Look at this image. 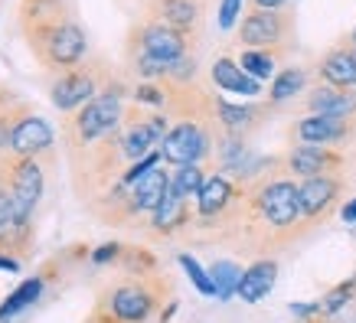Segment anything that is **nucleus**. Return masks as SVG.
Wrapping results in <instances>:
<instances>
[{"label": "nucleus", "instance_id": "obj_1", "mask_svg": "<svg viewBox=\"0 0 356 323\" xmlns=\"http://www.w3.org/2000/svg\"><path fill=\"white\" fill-rule=\"evenodd\" d=\"M167 301H173V281L163 271L144 278L121 274L95 294V307L108 310L121 323H151L154 317H161V307H167Z\"/></svg>", "mask_w": 356, "mask_h": 323}, {"label": "nucleus", "instance_id": "obj_5", "mask_svg": "<svg viewBox=\"0 0 356 323\" xmlns=\"http://www.w3.org/2000/svg\"><path fill=\"white\" fill-rule=\"evenodd\" d=\"M56 160H59V151L46 154V157H30V160H13L7 170L0 173L10 183L13 219H20V222H36L40 219Z\"/></svg>", "mask_w": 356, "mask_h": 323}, {"label": "nucleus", "instance_id": "obj_17", "mask_svg": "<svg viewBox=\"0 0 356 323\" xmlns=\"http://www.w3.org/2000/svg\"><path fill=\"white\" fill-rule=\"evenodd\" d=\"M72 20H76V0H20V7H17L20 33Z\"/></svg>", "mask_w": 356, "mask_h": 323}, {"label": "nucleus", "instance_id": "obj_25", "mask_svg": "<svg viewBox=\"0 0 356 323\" xmlns=\"http://www.w3.org/2000/svg\"><path fill=\"white\" fill-rule=\"evenodd\" d=\"M238 65L245 69V76H252L255 82H271L278 76V59L271 53H261V49H238Z\"/></svg>", "mask_w": 356, "mask_h": 323}, {"label": "nucleus", "instance_id": "obj_23", "mask_svg": "<svg viewBox=\"0 0 356 323\" xmlns=\"http://www.w3.org/2000/svg\"><path fill=\"white\" fill-rule=\"evenodd\" d=\"M206 271H209V278H213V284H216V297H219V301L236 297L238 278H242V271H245L236 258H213V265H209Z\"/></svg>", "mask_w": 356, "mask_h": 323}, {"label": "nucleus", "instance_id": "obj_8", "mask_svg": "<svg viewBox=\"0 0 356 323\" xmlns=\"http://www.w3.org/2000/svg\"><path fill=\"white\" fill-rule=\"evenodd\" d=\"M278 108L268 105L265 98L259 101H232V98L213 92V118H216V131L219 134H229V138L238 140H252L259 134L268 118Z\"/></svg>", "mask_w": 356, "mask_h": 323}, {"label": "nucleus", "instance_id": "obj_34", "mask_svg": "<svg viewBox=\"0 0 356 323\" xmlns=\"http://www.w3.org/2000/svg\"><path fill=\"white\" fill-rule=\"evenodd\" d=\"M20 268V261H13L10 255H3V251H0V271H17Z\"/></svg>", "mask_w": 356, "mask_h": 323}, {"label": "nucleus", "instance_id": "obj_4", "mask_svg": "<svg viewBox=\"0 0 356 323\" xmlns=\"http://www.w3.org/2000/svg\"><path fill=\"white\" fill-rule=\"evenodd\" d=\"M118 76H121V69H115L108 59L88 56L82 65H76V69H69V72L53 78L49 101H53V108L59 115H72L79 108H86L88 101H95Z\"/></svg>", "mask_w": 356, "mask_h": 323}, {"label": "nucleus", "instance_id": "obj_16", "mask_svg": "<svg viewBox=\"0 0 356 323\" xmlns=\"http://www.w3.org/2000/svg\"><path fill=\"white\" fill-rule=\"evenodd\" d=\"M314 69V82H324V85L334 88H356V49L350 46V40H340L327 49Z\"/></svg>", "mask_w": 356, "mask_h": 323}, {"label": "nucleus", "instance_id": "obj_36", "mask_svg": "<svg viewBox=\"0 0 356 323\" xmlns=\"http://www.w3.org/2000/svg\"><path fill=\"white\" fill-rule=\"evenodd\" d=\"M346 40H350V46H353V49H356V30L350 33V36H346Z\"/></svg>", "mask_w": 356, "mask_h": 323}, {"label": "nucleus", "instance_id": "obj_12", "mask_svg": "<svg viewBox=\"0 0 356 323\" xmlns=\"http://www.w3.org/2000/svg\"><path fill=\"white\" fill-rule=\"evenodd\" d=\"M59 151V138H56L53 124L36 115L33 101H26L20 111V118L13 124L10 138V154L13 160H30V157H46V154Z\"/></svg>", "mask_w": 356, "mask_h": 323}, {"label": "nucleus", "instance_id": "obj_26", "mask_svg": "<svg viewBox=\"0 0 356 323\" xmlns=\"http://www.w3.org/2000/svg\"><path fill=\"white\" fill-rule=\"evenodd\" d=\"M177 265L186 271V278L193 281V288L203 294V297H216V284H213V278H209V271H206L190 251H177Z\"/></svg>", "mask_w": 356, "mask_h": 323}, {"label": "nucleus", "instance_id": "obj_3", "mask_svg": "<svg viewBox=\"0 0 356 323\" xmlns=\"http://www.w3.org/2000/svg\"><path fill=\"white\" fill-rule=\"evenodd\" d=\"M23 43L36 59V65L53 72V76H63V72L76 69L88 59V33L82 30L79 20L23 30Z\"/></svg>", "mask_w": 356, "mask_h": 323}, {"label": "nucleus", "instance_id": "obj_6", "mask_svg": "<svg viewBox=\"0 0 356 323\" xmlns=\"http://www.w3.org/2000/svg\"><path fill=\"white\" fill-rule=\"evenodd\" d=\"M213 151H216V128L206 121H177L170 124L167 138L161 144V160L167 167H190L203 163L213 167Z\"/></svg>", "mask_w": 356, "mask_h": 323}, {"label": "nucleus", "instance_id": "obj_27", "mask_svg": "<svg viewBox=\"0 0 356 323\" xmlns=\"http://www.w3.org/2000/svg\"><path fill=\"white\" fill-rule=\"evenodd\" d=\"M353 297H356V278H350V281H343V284L330 288V291L324 294V301H317V304H321V313H324V317H337Z\"/></svg>", "mask_w": 356, "mask_h": 323}, {"label": "nucleus", "instance_id": "obj_31", "mask_svg": "<svg viewBox=\"0 0 356 323\" xmlns=\"http://www.w3.org/2000/svg\"><path fill=\"white\" fill-rule=\"evenodd\" d=\"M248 7H255V10H288L291 0H248Z\"/></svg>", "mask_w": 356, "mask_h": 323}, {"label": "nucleus", "instance_id": "obj_30", "mask_svg": "<svg viewBox=\"0 0 356 323\" xmlns=\"http://www.w3.org/2000/svg\"><path fill=\"white\" fill-rule=\"evenodd\" d=\"M13 219V196H10V183L0 176V229Z\"/></svg>", "mask_w": 356, "mask_h": 323}, {"label": "nucleus", "instance_id": "obj_2", "mask_svg": "<svg viewBox=\"0 0 356 323\" xmlns=\"http://www.w3.org/2000/svg\"><path fill=\"white\" fill-rule=\"evenodd\" d=\"M238 49H261L271 53L278 63H288L298 53V17L294 10H255L245 7L236 26Z\"/></svg>", "mask_w": 356, "mask_h": 323}, {"label": "nucleus", "instance_id": "obj_7", "mask_svg": "<svg viewBox=\"0 0 356 323\" xmlns=\"http://www.w3.org/2000/svg\"><path fill=\"white\" fill-rule=\"evenodd\" d=\"M350 190L340 176H314V180H298V199H301V229L304 238H311L317 229H324L334 213L346 203L343 196Z\"/></svg>", "mask_w": 356, "mask_h": 323}, {"label": "nucleus", "instance_id": "obj_35", "mask_svg": "<svg viewBox=\"0 0 356 323\" xmlns=\"http://www.w3.org/2000/svg\"><path fill=\"white\" fill-rule=\"evenodd\" d=\"M298 323H337L334 317H324V313H317V317H307V320H298Z\"/></svg>", "mask_w": 356, "mask_h": 323}, {"label": "nucleus", "instance_id": "obj_14", "mask_svg": "<svg viewBox=\"0 0 356 323\" xmlns=\"http://www.w3.org/2000/svg\"><path fill=\"white\" fill-rule=\"evenodd\" d=\"M294 111L301 115H327V118H356V88H334L314 82L298 101Z\"/></svg>", "mask_w": 356, "mask_h": 323}, {"label": "nucleus", "instance_id": "obj_10", "mask_svg": "<svg viewBox=\"0 0 356 323\" xmlns=\"http://www.w3.org/2000/svg\"><path fill=\"white\" fill-rule=\"evenodd\" d=\"M209 3L213 0H140V20L163 23L196 43H203Z\"/></svg>", "mask_w": 356, "mask_h": 323}, {"label": "nucleus", "instance_id": "obj_33", "mask_svg": "<svg viewBox=\"0 0 356 323\" xmlns=\"http://www.w3.org/2000/svg\"><path fill=\"white\" fill-rule=\"evenodd\" d=\"M340 219H343L346 226H356V196H350V199L340 206Z\"/></svg>", "mask_w": 356, "mask_h": 323}, {"label": "nucleus", "instance_id": "obj_28", "mask_svg": "<svg viewBox=\"0 0 356 323\" xmlns=\"http://www.w3.org/2000/svg\"><path fill=\"white\" fill-rule=\"evenodd\" d=\"M242 3L245 0H219V30H232L242 20Z\"/></svg>", "mask_w": 356, "mask_h": 323}, {"label": "nucleus", "instance_id": "obj_15", "mask_svg": "<svg viewBox=\"0 0 356 323\" xmlns=\"http://www.w3.org/2000/svg\"><path fill=\"white\" fill-rule=\"evenodd\" d=\"M209 85L216 88V92H226V95H242V101H259V98H265L261 82L245 76V69L238 65V59L232 53H219L216 59L209 63Z\"/></svg>", "mask_w": 356, "mask_h": 323}, {"label": "nucleus", "instance_id": "obj_19", "mask_svg": "<svg viewBox=\"0 0 356 323\" xmlns=\"http://www.w3.org/2000/svg\"><path fill=\"white\" fill-rule=\"evenodd\" d=\"M275 281H278V258H255L252 265H245V271H242L236 297L245 304H259L271 294Z\"/></svg>", "mask_w": 356, "mask_h": 323}, {"label": "nucleus", "instance_id": "obj_18", "mask_svg": "<svg viewBox=\"0 0 356 323\" xmlns=\"http://www.w3.org/2000/svg\"><path fill=\"white\" fill-rule=\"evenodd\" d=\"M311 78H314L311 65H284V69H278V76L271 78L268 92H265V101L275 108L294 105V101L314 85Z\"/></svg>", "mask_w": 356, "mask_h": 323}, {"label": "nucleus", "instance_id": "obj_29", "mask_svg": "<svg viewBox=\"0 0 356 323\" xmlns=\"http://www.w3.org/2000/svg\"><path fill=\"white\" fill-rule=\"evenodd\" d=\"M121 251H124V242H105V245H98L88 258L95 261V265H118Z\"/></svg>", "mask_w": 356, "mask_h": 323}, {"label": "nucleus", "instance_id": "obj_32", "mask_svg": "<svg viewBox=\"0 0 356 323\" xmlns=\"http://www.w3.org/2000/svg\"><path fill=\"white\" fill-rule=\"evenodd\" d=\"M82 323H121V320H115V317H111L108 310H102V307H92V310H88V317Z\"/></svg>", "mask_w": 356, "mask_h": 323}, {"label": "nucleus", "instance_id": "obj_21", "mask_svg": "<svg viewBox=\"0 0 356 323\" xmlns=\"http://www.w3.org/2000/svg\"><path fill=\"white\" fill-rule=\"evenodd\" d=\"M0 251L10 255L13 261H30L36 251V222H20L10 219L7 226L0 229Z\"/></svg>", "mask_w": 356, "mask_h": 323}, {"label": "nucleus", "instance_id": "obj_20", "mask_svg": "<svg viewBox=\"0 0 356 323\" xmlns=\"http://www.w3.org/2000/svg\"><path fill=\"white\" fill-rule=\"evenodd\" d=\"M59 265H63V261L59 258H53L49 261V265H46L43 271H40V274H33V278H26L20 284V288H17V291L10 294V297H7V301L0 304V323H7L13 317V313H20V310H26V307H30V304H36L40 301V294L46 291V284H49V278H53V271H59Z\"/></svg>", "mask_w": 356, "mask_h": 323}, {"label": "nucleus", "instance_id": "obj_24", "mask_svg": "<svg viewBox=\"0 0 356 323\" xmlns=\"http://www.w3.org/2000/svg\"><path fill=\"white\" fill-rule=\"evenodd\" d=\"M121 274H134V278H144V274H157L161 271V261L147 245H124L118 258Z\"/></svg>", "mask_w": 356, "mask_h": 323}, {"label": "nucleus", "instance_id": "obj_13", "mask_svg": "<svg viewBox=\"0 0 356 323\" xmlns=\"http://www.w3.org/2000/svg\"><path fill=\"white\" fill-rule=\"evenodd\" d=\"M190 226H193V203L167 193L161 209L144 222V229H140L138 235L144 242H151V245H173V242H184Z\"/></svg>", "mask_w": 356, "mask_h": 323}, {"label": "nucleus", "instance_id": "obj_9", "mask_svg": "<svg viewBox=\"0 0 356 323\" xmlns=\"http://www.w3.org/2000/svg\"><path fill=\"white\" fill-rule=\"evenodd\" d=\"M350 151L340 147H314V144H291L284 151V167L294 180H314V176H340L350 180Z\"/></svg>", "mask_w": 356, "mask_h": 323}, {"label": "nucleus", "instance_id": "obj_11", "mask_svg": "<svg viewBox=\"0 0 356 323\" xmlns=\"http://www.w3.org/2000/svg\"><path fill=\"white\" fill-rule=\"evenodd\" d=\"M291 144H314V147H340L350 151L356 144V118H327V115H298L288 124Z\"/></svg>", "mask_w": 356, "mask_h": 323}, {"label": "nucleus", "instance_id": "obj_22", "mask_svg": "<svg viewBox=\"0 0 356 323\" xmlns=\"http://www.w3.org/2000/svg\"><path fill=\"white\" fill-rule=\"evenodd\" d=\"M213 167H203V163H190V167H173L170 170V193L180 196V199H190L193 203L203 183L209 180Z\"/></svg>", "mask_w": 356, "mask_h": 323}]
</instances>
